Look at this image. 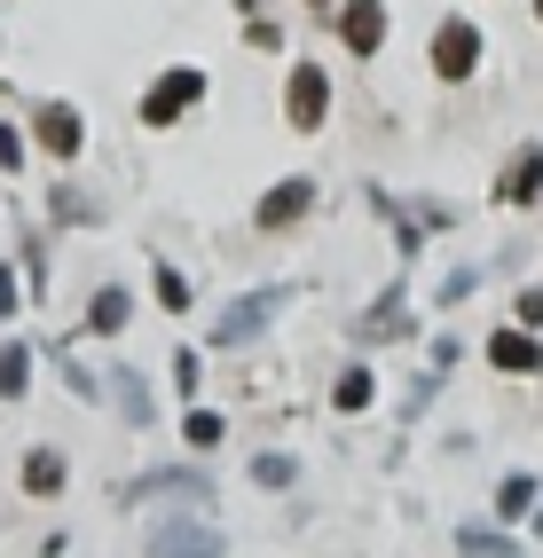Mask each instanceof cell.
Listing matches in <instances>:
<instances>
[{
  "instance_id": "obj_1",
  "label": "cell",
  "mask_w": 543,
  "mask_h": 558,
  "mask_svg": "<svg viewBox=\"0 0 543 558\" xmlns=\"http://www.w3.org/2000/svg\"><path fill=\"white\" fill-rule=\"evenodd\" d=\"M221 527H205V519H158L150 527V558H221Z\"/></svg>"
},
{
  "instance_id": "obj_2",
  "label": "cell",
  "mask_w": 543,
  "mask_h": 558,
  "mask_svg": "<svg viewBox=\"0 0 543 558\" xmlns=\"http://www.w3.org/2000/svg\"><path fill=\"white\" fill-rule=\"evenodd\" d=\"M268 315H283V291H244V300L221 307V323H213V347H244V339H261Z\"/></svg>"
},
{
  "instance_id": "obj_3",
  "label": "cell",
  "mask_w": 543,
  "mask_h": 558,
  "mask_svg": "<svg viewBox=\"0 0 543 558\" xmlns=\"http://www.w3.org/2000/svg\"><path fill=\"white\" fill-rule=\"evenodd\" d=\"M197 95H205V71H197V63H181V71H166V80L142 95V119H150V126H173Z\"/></svg>"
},
{
  "instance_id": "obj_4",
  "label": "cell",
  "mask_w": 543,
  "mask_h": 558,
  "mask_svg": "<svg viewBox=\"0 0 543 558\" xmlns=\"http://www.w3.org/2000/svg\"><path fill=\"white\" fill-rule=\"evenodd\" d=\"M473 63H481V32L464 16H449L433 32V71H442V80H473Z\"/></svg>"
},
{
  "instance_id": "obj_5",
  "label": "cell",
  "mask_w": 543,
  "mask_h": 558,
  "mask_svg": "<svg viewBox=\"0 0 543 558\" xmlns=\"http://www.w3.org/2000/svg\"><path fill=\"white\" fill-rule=\"evenodd\" d=\"M323 110H331V80H323L315 63H300V71H292V126L315 134V126H323Z\"/></svg>"
},
{
  "instance_id": "obj_6",
  "label": "cell",
  "mask_w": 543,
  "mask_h": 558,
  "mask_svg": "<svg viewBox=\"0 0 543 558\" xmlns=\"http://www.w3.org/2000/svg\"><path fill=\"white\" fill-rule=\"evenodd\" d=\"M32 134H40L48 158H80V110H71V102H48L40 119H32Z\"/></svg>"
},
{
  "instance_id": "obj_7",
  "label": "cell",
  "mask_w": 543,
  "mask_h": 558,
  "mask_svg": "<svg viewBox=\"0 0 543 558\" xmlns=\"http://www.w3.org/2000/svg\"><path fill=\"white\" fill-rule=\"evenodd\" d=\"M339 32H347V48H354V56H378V40H386V9H378V0H347Z\"/></svg>"
},
{
  "instance_id": "obj_8",
  "label": "cell",
  "mask_w": 543,
  "mask_h": 558,
  "mask_svg": "<svg viewBox=\"0 0 543 558\" xmlns=\"http://www.w3.org/2000/svg\"><path fill=\"white\" fill-rule=\"evenodd\" d=\"M315 205V181H283V190L261 197V229H283V220H300Z\"/></svg>"
},
{
  "instance_id": "obj_9",
  "label": "cell",
  "mask_w": 543,
  "mask_h": 558,
  "mask_svg": "<svg viewBox=\"0 0 543 558\" xmlns=\"http://www.w3.org/2000/svg\"><path fill=\"white\" fill-rule=\"evenodd\" d=\"M535 190H543V150H520L512 166H504V205H535Z\"/></svg>"
},
{
  "instance_id": "obj_10",
  "label": "cell",
  "mask_w": 543,
  "mask_h": 558,
  "mask_svg": "<svg viewBox=\"0 0 543 558\" xmlns=\"http://www.w3.org/2000/svg\"><path fill=\"white\" fill-rule=\"evenodd\" d=\"M488 362H496V369H543V347L528 339V330H496V339H488Z\"/></svg>"
},
{
  "instance_id": "obj_11",
  "label": "cell",
  "mask_w": 543,
  "mask_h": 558,
  "mask_svg": "<svg viewBox=\"0 0 543 558\" xmlns=\"http://www.w3.org/2000/svg\"><path fill=\"white\" fill-rule=\"evenodd\" d=\"M32 386V347H0V401H16Z\"/></svg>"
},
{
  "instance_id": "obj_12",
  "label": "cell",
  "mask_w": 543,
  "mask_h": 558,
  "mask_svg": "<svg viewBox=\"0 0 543 558\" xmlns=\"http://www.w3.org/2000/svg\"><path fill=\"white\" fill-rule=\"evenodd\" d=\"M24 488H32V496H56V488H63V457H56V449L24 457Z\"/></svg>"
},
{
  "instance_id": "obj_13",
  "label": "cell",
  "mask_w": 543,
  "mask_h": 558,
  "mask_svg": "<svg viewBox=\"0 0 543 558\" xmlns=\"http://www.w3.org/2000/svg\"><path fill=\"white\" fill-rule=\"evenodd\" d=\"M457 543H464V558H520V543H512V535H496V527H464Z\"/></svg>"
},
{
  "instance_id": "obj_14",
  "label": "cell",
  "mask_w": 543,
  "mask_h": 558,
  "mask_svg": "<svg viewBox=\"0 0 543 558\" xmlns=\"http://www.w3.org/2000/svg\"><path fill=\"white\" fill-rule=\"evenodd\" d=\"M496 511H504V519H528V511H535V480H528V472H512V480L496 488Z\"/></svg>"
},
{
  "instance_id": "obj_15",
  "label": "cell",
  "mask_w": 543,
  "mask_h": 558,
  "mask_svg": "<svg viewBox=\"0 0 543 558\" xmlns=\"http://www.w3.org/2000/svg\"><path fill=\"white\" fill-rule=\"evenodd\" d=\"M87 323L111 339V330H126V291H95V307H87Z\"/></svg>"
},
{
  "instance_id": "obj_16",
  "label": "cell",
  "mask_w": 543,
  "mask_h": 558,
  "mask_svg": "<svg viewBox=\"0 0 543 558\" xmlns=\"http://www.w3.org/2000/svg\"><path fill=\"white\" fill-rule=\"evenodd\" d=\"M119 409H126V425H150V393H142V378H134V369H119Z\"/></svg>"
},
{
  "instance_id": "obj_17",
  "label": "cell",
  "mask_w": 543,
  "mask_h": 558,
  "mask_svg": "<svg viewBox=\"0 0 543 558\" xmlns=\"http://www.w3.org/2000/svg\"><path fill=\"white\" fill-rule=\"evenodd\" d=\"M181 433H190V440H197V449H213V440H221L229 425H221V417H213V409H190V417H181Z\"/></svg>"
},
{
  "instance_id": "obj_18",
  "label": "cell",
  "mask_w": 543,
  "mask_h": 558,
  "mask_svg": "<svg viewBox=\"0 0 543 558\" xmlns=\"http://www.w3.org/2000/svg\"><path fill=\"white\" fill-rule=\"evenodd\" d=\"M331 401H339V409H371V369H347Z\"/></svg>"
},
{
  "instance_id": "obj_19",
  "label": "cell",
  "mask_w": 543,
  "mask_h": 558,
  "mask_svg": "<svg viewBox=\"0 0 543 558\" xmlns=\"http://www.w3.org/2000/svg\"><path fill=\"white\" fill-rule=\"evenodd\" d=\"M252 480L261 488H292V457H252Z\"/></svg>"
},
{
  "instance_id": "obj_20",
  "label": "cell",
  "mask_w": 543,
  "mask_h": 558,
  "mask_svg": "<svg viewBox=\"0 0 543 558\" xmlns=\"http://www.w3.org/2000/svg\"><path fill=\"white\" fill-rule=\"evenodd\" d=\"M158 300H166V307H190V283H181L173 268H158Z\"/></svg>"
},
{
  "instance_id": "obj_21",
  "label": "cell",
  "mask_w": 543,
  "mask_h": 558,
  "mask_svg": "<svg viewBox=\"0 0 543 558\" xmlns=\"http://www.w3.org/2000/svg\"><path fill=\"white\" fill-rule=\"evenodd\" d=\"M0 166H9V173L24 166V142H16V126H0Z\"/></svg>"
},
{
  "instance_id": "obj_22",
  "label": "cell",
  "mask_w": 543,
  "mask_h": 558,
  "mask_svg": "<svg viewBox=\"0 0 543 558\" xmlns=\"http://www.w3.org/2000/svg\"><path fill=\"white\" fill-rule=\"evenodd\" d=\"M0 315H16V268H0Z\"/></svg>"
},
{
  "instance_id": "obj_23",
  "label": "cell",
  "mask_w": 543,
  "mask_h": 558,
  "mask_svg": "<svg viewBox=\"0 0 543 558\" xmlns=\"http://www.w3.org/2000/svg\"><path fill=\"white\" fill-rule=\"evenodd\" d=\"M535 527H543V504H535Z\"/></svg>"
},
{
  "instance_id": "obj_24",
  "label": "cell",
  "mask_w": 543,
  "mask_h": 558,
  "mask_svg": "<svg viewBox=\"0 0 543 558\" xmlns=\"http://www.w3.org/2000/svg\"><path fill=\"white\" fill-rule=\"evenodd\" d=\"M535 16H543V0H535Z\"/></svg>"
}]
</instances>
